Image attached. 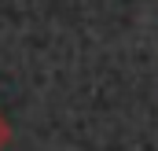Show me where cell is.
<instances>
[{"instance_id": "1", "label": "cell", "mask_w": 158, "mask_h": 151, "mask_svg": "<svg viewBox=\"0 0 158 151\" xmlns=\"http://www.w3.org/2000/svg\"><path fill=\"white\" fill-rule=\"evenodd\" d=\"M7 144H11V125H7V118L0 114V151L7 148Z\"/></svg>"}]
</instances>
